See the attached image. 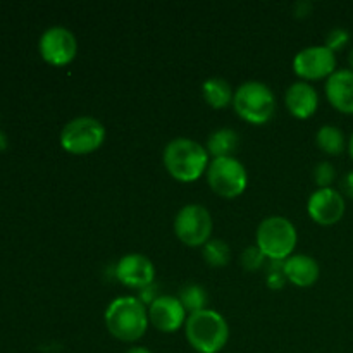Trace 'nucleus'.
<instances>
[{
    "label": "nucleus",
    "mask_w": 353,
    "mask_h": 353,
    "mask_svg": "<svg viewBox=\"0 0 353 353\" xmlns=\"http://www.w3.org/2000/svg\"><path fill=\"white\" fill-rule=\"evenodd\" d=\"M38 48L45 62L52 65H65L74 59L78 52V41L68 28L52 26L41 33Z\"/></svg>",
    "instance_id": "nucleus-9"
},
{
    "label": "nucleus",
    "mask_w": 353,
    "mask_h": 353,
    "mask_svg": "<svg viewBox=\"0 0 353 353\" xmlns=\"http://www.w3.org/2000/svg\"><path fill=\"white\" fill-rule=\"evenodd\" d=\"M179 300L190 314L203 310L207 305V292L200 285H188L179 292Z\"/></svg>",
    "instance_id": "nucleus-21"
},
{
    "label": "nucleus",
    "mask_w": 353,
    "mask_h": 353,
    "mask_svg": "<svg viewBox=\"0 0 353 353\" xmlns=\"http://www.w3.org/2000/svg\"><path fill=\"white\" fill-rule=\"evenodd\" d=\"M164 165L178 181H196L209 168V152L192 138H174L164 148Z\"/></svg>",
    "instance_id": "nucleus-2"
},
{
    "label": "nucleus",
    "mask_w": 353,
    "mask_h": 353,
    "mask_svg": "<svg viewBox=\"0 0 353 353\" xmlns=\"http://www.w3.org/2000/svg\"><path fill=\"white\" fill-rule=\"evenodd\" d=\"M126 353H152V352L145 347H131Z\"/></svg>",
    "instance_id": "nucleus-28"
},
{
    "label": "nucleus",
    "mask_w": 353,
    "mask_h": 353,
    "mask_svg": "<svg viewBox=\"0 0 353 353\" xmlns=\"http://www.w3.org/2000/svg\"><path fill=\"white\" fill-rule=\"evenodd\" d=\"M334 179H336V171H334L331 162L323 161L316 165V169H314V181L319 185V188H331Z\"/></svg>",
    "instance_id": "nucleus-22"
},
{
    "label": "nucleus",
    "mask_w": 353,
    "mask_h": 353,
    "mask_svg": "<svg viewBox=\"0 0 353 353\" xmlns=\"http://www.w3.org/2000/svg\"><path fill=\"white\" fill-rule=\"evenodd\" d=\"M6 148H7V137H6V133H2V131H0V152L6 150Z\"/></svg>",
    "instance_id": "nucleus-29"
},
{
    "label": "nucleus",
    "mask_w": 353,
    "mask_h": 353,
    "mask_svg": "<svg viewBox=\"0 0 353 353\" xmlns=\"http://www.w3.org/2000/svg\"><path fill=\"white\" fill-rule=\"evenodd\" d=\"M264 261L265 255L259 250L257 245H255V247L245 248V250L241 252V265H243L245 269H248V271H257L259 268L264 265Z\"/></svg>",
    "instance_id": "nucleus-23"
},
{
    "label": "nucleus",
    "mask_w": 353,
    "mask_h": 353,
    "mask_svg": "<svg viewBox=\"0 0 353 353\" xmlns=\"http://www.w3.org/2000/svg\"><path fill=\"white\" fill-rule=\"evenodd\" d=\"M202 254L207 264L214 265V268H224L231 257L230 245L223 240H209L203 245Z\"/></svg>",
    "instance_id": "nucleus-20"
},
{
    "label": "nucleus",
    "mask_w": 353,
    "mask_h": 353,
    "mask_svg": "<svg viewBox=\"0 0 353 353\" xmlns=\"http://www.w3.org/2000/svg\"><path fill=\"white\" fill-rule=\"evenodd\" d=\"M207 181L217 195L234 199L245 192L248 174L245 165L234 157H217L207 168Z\"/></svg>",
    "instance_id": "nucleus-7"
},
{
    "label": "nucleus",
    "mask_w": 353,
    "mask_h": 353,
    "mask_svg": "<svg viewBox=\"0 0 353 353\" xmlns=\"http://www.w3.org/2000/svg\"><path fill=\"white\" fill-rule=\"evenodd\" d=\"M148 310L138 296H119L105 310V326L121 341H137L147 333Z\"/></svg>",
    "instance_id": "nucleus-1"
},
{
    "label": "nucleus",
    "mask_w": 353,
    "mask_h": 353,
    "mask_svg": "<svg viewBox=\"0 0 353 353\" xmlns=\"http://www.w3.org/2000/svg\"><path fill=\"white\" fill-rule=\"evenodd\" d=\"M240 138L238 133L231 128H219L214 131L207 140V152L217 157H233V152L236 150Z\"/></svg>",
    "instance_id": "nucleus-17"
},
{
    "label": "nucleus",
    "mask_w": 353,
    "mask_h": 353,
    "mask_svg": "<svg viewBox=\"0 0 353 353\" xmlns=\"http://www.w3.org/2000/svg\"><path fill=\"white\" fill-rule=\"evenodd\" d=\"M116 276L123 285L141 290L154 283L155 268L150 259L145 255L128 254L117 262Z\"/></svg>",
    "instance_id": "nucleus-13"
},
{
    "label": "nucleus",
    "mask_w": 353,
    "mask_h": 353,
    "mask_svg": "<svg viewBox=\"0 0 353 353\" xmlns=\"http://www.w3.org/2000/svg\"><path fill=\"white\" fill-rule=\"evenodd\" d=\"M309 216L323 226L336 224L345 214V199L338 190L319 188L310 195L307 203Z\"/></svg>",
    "instance_id": "nucleus-11"
},
{
    "label": "nucleus",
    "mask_w": 353,
    "mask_h": 353,
    "mask_svg": "<svg viewBox=\"0 0 353 353\" xmlns=\"http://www.w3.org/2000/svg\"><path fill=\"white\" fill-rule=\"evenodd\" d=\"M233 105L241 119L252 124H264L274 116L276 97L265 83L245 81L234 92Z\"/></svg>",
    "instance_id": "nucleus-4"
},
{
    "label": "nucleus",
    "mask_w": 353,
    "mask_h": 353,
    "mask_svg": "<svg viewBox=\"0 0 353 353\" xmlns=\"http://www.w3.org/2000/svg\"><path fill=\"white\" fill-rule=\"evenodd\" d=\"M326 97L343 114H353V71L336 69L326 81Z\"/></svg>",
    "instance_id": "nucleus-14"
},
{
    "label": "nucleus",
    "mask_w": 353,
    "mask_h": 353,
    "mask_svg": "<svg viewBox=\"0 0 353 353\" xmlns=\"http://www.w3.org/2000/svg\"><path fill=\"white\" fill-rule=\"evenodd\" d=\"M316 141L317 147L323 152H326L327 155H340L345 150V145H347L345 133L338 126H333V124L321 126L317 130Z\"/></svg>",
    "instance_id": "nucleus-19"
},
{
    "label": "nucleus",
    "mask_w": 353,
    "mask_h": 353,
    "mask_svg": "<svg viewBox=\"0 0 353 353\" xmlns=\"http://www.w3.org/2000/svg\"><path fill=\"white\" fill-rule=\"evenodd\" d=\"M348 62H350V68H352V71H353V48L350 50V55H348Z\"/></svg>",
    "instance_id": "nucleus-31"
},
{
    "label": "nucleus",
    "mask_w": 353,
    "mask_h": 353,
    "mask_svg": "<svg viewBox=\"0 0 353 353\" xmlns=\"http://www.w3.org/2000/svg\"><path fill=\"white\" fill-rule=\"evenodd\" d=\"M293 69L305 79L330 78L336 71V55L326 45H312L295 55Z\"/></svg>",
    "instance_id": "nucleus-10"
},
{
    "label": "nucleus",
    "mask_w": 353,
    "mask_h": 353,
    "mask_svg": "<svg viewBox=\"0 0 353 353\" xmlns=\"http://www.w3.org/2000/svg\"><path fill=\"white\" fill-rule=\"evenodd\" d=\"M348 41H350V31L345 30V28H333L326 37V47L336 52L343 48Z\"/></svg>",
    "instance_id": "nucleus-24"
},
{
    "label": "nucleus",
    "mask_w": 353,
    "mask_h": 353,
    "mask_svg": "<svg viewBox=\"0 0 353 353\" xmlns=\"http://www.w3.org/2000/svg\"><path fill=\"white\" fill-rule=\"evenodd\" d=\"M185 334L199 353H219L230 340V326L219 312L203 309L186 317Z\"/></svg>",
    "instance_id": "nucleus-3"
},
{
    "label": "nucleus",
    "mask_w": 353,
    "mask_h": 353,
    "mask_svg": "<svg viewBox=\"0 0 353 353\" xmlns=\"http://www.w3.org/2000/svg\"><path fill=\"white\" fill-rule=\"evenodd\" d=\"M174 233L188 247H202L212 233V217L200 203H188L174 219Z\"/></svg>",
    "instance_id": "nucleus-8"
},
{
    "label": "nucleus",
    "mask_w": 353,
    "mask_h": 353,
    "mask_svg": "<svg viewBox=\"0 0 353 353\" xmlns=\"http://www.w3.org/2000/svg\"><path fill=\"white\" fill-rule=\"evenodd\" d=\"M296 245V230L283 216L265 217L257 228V248L271 261H286Z\"/></svg>",
    "instance_id": "nucleus-5"
},
{
    "label": "nucleus",
    "mask_w": 353,
    "mask_h": 353,
    "mask_svg": "<svg viewBox=\"0 0 353 353\" xmlns=\"http://www.w3.org/2000/svg\"><path fill=\"white\" fill-rule=\"evenodd\" d=\"M148 321L162 333H174L186 323V309L176 296H157L148 309Z\"/></svg>",
    "instance_id": "nucleus-12"
},
{
    "label": "nucleus",
    "mask_w": 353,
    "mask_h": 353,
    "mask_svg": "<svg viewBox=\"0 0 353 353\" xmlns=\"http://www.w3.org/2000/svg\"><path fill=\"white\" fill-rule=\"evenodd\" d=\"M348 152H350V157L353 159V133L350 137V141H348Z\"/></svg>",
    "instance_id": "nucleus-30"
},
{
    "label": "nucleus",
    "mask_w": 353,
    "mask_h": 353,
    "mask_svg": "<svg viewBox=\"0 0 353 353\" xmlns=\"http://www.w3.org/2000/svg\"><path fill=\"white\" fill-rule=\"evenodd\" d=\"M341 188H343V192L347 193L350 199H353V171L345 174L343 181H341Z\"/></svg>",
    "instance_id": "nucleus-27"
},
{
    "label": "nucleus",
    "mask_w": 353,
    "mask_h": 353,
    "mask_svg": "<svg viewBox=\"0 0 353 353\" xmlns=\"http://www.w3.org/2000/svg\"><path fill=\"white\" fill-rule=\"evenodd\" d=\"M285 261H272L271 271L268 274V286L271 290H281L286 283V276L283 272Z\"/></svg>",
    "instance_id": "nucleus-25"
},
{
    "label": "nucleus",
    "mask_w": 353,
    "mask_h": 353,
    "mask_svg": "<svg viewBox=\"0 0 353 353\" xmlns=\"http://www.w3.org/2000/svg\"><path fill=\"white\" fill-rule=\"evenodd\" d=\"M283 272H285L286 279L292 281L293 285L307 288L319 279V264L310 255H292L283 264Z\"/></svg>",
    "instance_id": "nucleus-16"
},
{
    "label": "nucleus",
    "mask_w": 353,
    "mask_h": 353,
    "mask_svg": "<svg viewBox=\"0 0 353 353\" xmlns=\"http://www.w3.org/2000/svg\"><path fill=\"white\" fill-rule=\"evenodd\" d=\"M202 93L205 102L214 109H224L230 105L234 97L231 85L224 78H209L203 81Z\"/></svg>",
    "instance_id": "nucleus-18"
},
{
    "label": "nucleus",
    "mask_w": 353,
    "mask_h": 353,
    "mask_svg": "<svg viewBox=\"0 0 353 353\" xmlns=\"http://www.w3.org/2000/svg\"><path fill=\"white\" fill-rule=\"evenodd\" d=\"M105 140V128L99 119L79 116L69 121L61 131V145L65 152L85 155L95 152Z\"/></svg>",
    "instance_id": "nucleus-6"
},
{
    "label": "nucleus",
    "mask_w": 353,
    "mask_h": 353,
    "mask_svg": "<svg viewBox=\"0 0 353 353\" xmlns=\"http://www.w3.org/2000/svg\"><path fill=\"white\" fill-rule=\"evenodd\" d=\"M138 299H140L143 303H148V305H150V303L157 299V296H154V283L148 286H145V288H141L140 296H138Z\"/></svg>",
    "instance_id": "nucleus-26"
},
{
    "label": "nucleus",
    "mask_w": 353,
    "mask_h": 353,
    "mask_svg": "<svg viewBox=\"0 0 353 353\" xmlns=\"http://www.w3.org/2000/svg\"><path fill=\"white\" fill-rule=\"evenodd\" d=\"M285 100L290 112L300 119H307L312 116L319 105L317 90L307 81H296L290 85V88L286 90Z\"/></svg>",
    "instance_id": "nucleus-15"
}]
</instances>
